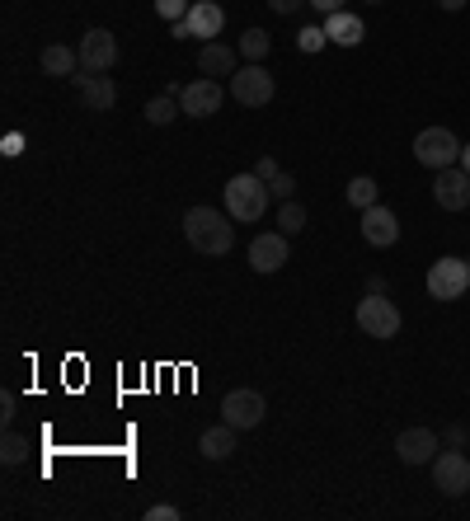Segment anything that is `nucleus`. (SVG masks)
<instances>
[{
    "instance_id": "f257e3e1",
    "label": "nucleus",
    "mask_w": 470,
    "mask_h": 521,
    "mask_svg": "<svg viewBox=\"0 0 470 521\" xmlns=\"http://www.w3.org/2000/svg\"><path fill=\"white\" fill-rule=\"evenodd\" d=\"M184 240L198 254H231L235 245V226H231V212H217V207H188L184 212Z\"/></svg>"
},
{
    "instance_id": "f03ea898",
    "label": "nucleus",
    "mask_w": 470,
    "mask_h": 521,
    "mask_svg": "<svg viewBox=\"0 0 470 521\" xmlns=\"http://www.w3.org/2000/svg\"><path fill=\"white\" fill-rule=\"evenodd\" d=\"M221 202H226L231 221H240V226H254V221L268 212L273 193H268V184L259 179V174H235L231 184L221 188Z\"/></svg>"
},
{
    "instance_id": "7ed1b4c3",
    "label": "nucleus",
    "mask_w": 470,
    "mask_h": 521,
    "mask_svg": "<svg viewBox=\"0 0 470 521\" xmlns=\"http://www.w3.org/2000/svg\"><path fill=\"white\" fill-rule=\"evenodd\" d=\"M400 324H405V315H400V306H395L391 296L367 292L358 301V329L367 338H395L400 334Z\"/></svg>"
},
{
    "instance_id": "20e7f679",
    "label": "nucleus",
    "mask_w": 470,
    "mask_h": 521,
    "mask_svg": "<svg viewBox=\"0 0 470 521\" xmlns=\"http://www.w3.org/2000/svg\"><path fill=\"white\" fill-rule=\"evenodd\" d=\"M414 160L428 169H452L461 165V141H456L452 127H423L414 137Z\"/></svg>"
},
{
    "instance_id": "39448f33",
    "label": "nucleus",
    "mask_w": 470,
    "mask_h": 521,
    "mask_svg": "<svg viewBox=\"0 0 470 521\" xmlns=\"http://www.w3.org/2000/svg\"><path fill=\"white\" fill-rule=\"evenodd\" d=\"M466 292H470V263L442 254V259L428 268V296H433V301H456V296H466Z\"/></svg>"
},
{
    "instance_id": "423d86ee",
    "label": "nucleus",
    "mask_w": 470,
    "mask_h": 521,
    "mask_svg": "<svg viewBox=\"0 0 470 521\" xmlns=\"http://www.w3.org/2000/svg\"><path fill=\"white\" fill-rule=\"evenodd\" d=\"M278 94V85H273V76L264 71V62H250V66H240L231 76V99L235 104H245V108H264L268 99Z\"/></svg>"
},
{
    "instance_id": "0eeeda50",
    "label": "nucleus",
    "mask_w": 470,
    "mask_h": 521,
    "mask_svg": "<svg viewBox=\"0 0 470 521\" xmlns=\"http://www.w3.org/2000/svg\"><path fill=\"white\" fill-rule=\"evenodd\" d=\"M264 414H268V399L259 395V390H245V385L221 399V418H226L231 428H240V432L259 428V423H264Z\"/></svg>"
},
{
    "instance_id": "6e6552de",
    "label": "nucleus",
    "mask_w": 470,
    "mask_h": 521,
    "mask_svg": "<svg viewBox=\"0 0 470 521\" xmlns=\"http://www.w3.org/2000/svg\"><path fill=\"white\" fill-rule=\"evenodd\" d=\"M113 66H118V38H113L109 29H90L80 38V71L109 76Z\"/></svg>"
},
{
    "instance_id": "1a4fd4ad",
    "label": "nucleus",
    "mask_w": 470,
    "mask_h": 521,
    "mask_svg": "<svg viewBox=\"0 0 470 521\" xmlns=\"http://www.w3.org/2000/svg\"><path fill=\"white\" fill-rule=\"evenodd\" d=\"M433 484H438L447 498H461V493H470V456L466 451H438L433 456Z\"/></svg>"
},
{
    "instance_id": "9d476101",
    "label": "nucleus",
    "mask_w": 470,
    "mask_h": 521,
    "mask_svg": "<svg viewBox=\"0 0 470 521\" xmlns=\"http://www.w3.org/2000/svg\"><path fill=\"white\" fill-rule=\"evenodd\" d=\"M174 99L184 104L188 118H212V113H221V99H226V90H221V80L203 76V80H188L184 90H174Z\"/></svg>"
},
{
    "instance_id": "9b49d317",
    "label": "nucleus",
    "mask_w": 470,
    "mask_h": 521,
    "mask_svg": "<svg viewBox=\"0 0 470 521\" xmlns=\"http://www.w3.org/2000/svg\"><path fill=\"white\" fill-rule=\"evenodd\" d=\"M433 198H438L442 212H466L470 207V174L461 165L438 169V179H433Z\"/></svg>"
},
{
    "instance_id": "f8f14e48",
    "label": "nucleus",
    "mask_w": 470,
    "mask_h": 521,
    "mask_svg": "<svg viewBox=\"0 0 470 521\" xmlns=\"http://www.w3.org/2000/svg\"><path fill=\"white\" fill-rule=\"evenodd\" d=\"M71 90H76V99L85 108H94V113H109L113 104H118V85H113L109 76H90V71H76L71 76Z\"/></svg>"
},
{
    "instance_id": "ddd939ff",
    "label": "nucleus",
    "mask_w": 470,
    "mask_h": 521,
    "mask_svg": "<svg viewBox=\"0 0 470 521\" xmlns=\"http://www.w3.org/2000/svg\"><path fill=\"white\" fill-rule=\"evenodd\" d=\"M362 240L372 249H391L395 240H400V216H395L391 207H381V202L367 207V212H362Z\"/></svg>"
},
{
    "instance_id": "4468645a",
    "label": "nucleus",
    "mask_w": 470,
    "mask_h": 521,
    "mask_svg": "<svg viewBox=\"0 0 470 521\" xmlns=\"http://www.w3.org/2000/svg\"><path fill=\"white\" fill-rule=\"evenodd\" d=\"M395 456L405 460V465H433L438 456V432L433 428H405L395 437Z\"/></svg>"
},
{
    "instance_id": "2eb2a0df",
    "label": "nucleus",
    "mask_w": 470,
    "mask_h": 521,
    "mask_svg": "<svg viewBox=\"0 0 470 521\" xmlns=\"http://www.w3.org/2000/svg\"><path fill=\"white\" fill-rule=\"evenodd\" d=\"M282 263H287V235H282V230L254 235V245H250V268L254 273H278Z\"/></svg>"
},
{
    "instance_id": "dca6fc26",
    "label": "nucleus",
    "mask_w": 470,
    "mask_h": 521,
    "mask_svg": "<svg viewBox=\"0 0 470 521\" xmlns=\"http://www.w3.org/2000/svg\"><path fill=\"white\" fill-rule=\"evenodd\" d=\"M188 33L193 38H203V43H217L221 29H226V10H221L217 0H193V10H188Z\"/></svg>"
},
{
    "instance_id": "f3484780",
    "label": "nucleus",
    "mask_w": 470,
    "mask_h": 521,
    "mask_svg": "<svg viewBox=\"0 0 470 521\" xmlns=\"http://www.w3.org/2000/svg\"><path fill=\"white\" fill-rule=\"evenodd\" d=\"M325 38L334 47H358L367 38V24L353 10H334V15H325Z\"/></svg>"
},
{
    "instance_id": "a211bd4d",
    "label": "nucleus",
    "mask_w": 470,
    "mask_h": 521,
    "mask_svg": "<svg viewBox=\"0 0 470 521\" xmlns=\"http://www.w3.org/2000/svg\"><path fill=\"white\" fill-rule=\"evenodd\" d=\"M198 71H203V76H212V80L235 76V71H240V66H235V47H226V43H203V52H198Z\"/></svg>"
},
{
    "instance_id": "6ab92c4d",
    "label": "nucleus",
    "mask_w": 470,
    "mask_h": 521,
    "mask_svg": "<svg viewBox=\"0 0 470 521\" xmlns=\"http://www.w3.org/2000/svg\"><path fill=\"white\" fill-rule=\"evenodd\" d=\"M43 71L47 76H57V80H71L80 71V47H66V43H52V47H43Z\"/></svg>"
},
{
    "instance_id": "aec40b11",
    "label": "nucleus",
    "mask_w": 470,
    "mask_h": 521,
    "mask_svg": "<svg viewBox=\"0 0 470 521\" xmlns=\"http://www.w3.org/2000/svg\"><path fill=\"white\" fill-rule=\"evenodd\" d=\"M235 432H240V428H231V423L221 418L217 428H207L203 437H198V451H203L207 460H226L235 451Z\"/></svg>"
},
{
    "instance_id": "412c9836",
    "label": "nucleus",
    "mask_w": 470,
    "mask_h": 521,
    "mask_svg": "<svg viewBox=\"0 0 470 521\" xmlns=\"http://www.w3.org/2000/svg\"><path fill=\"white\" fill-rule=\"evenodd\" d=\"M141 113H146V123H151V127H165V123H174V118L184 113V104H179L174 94H156V99L141 108Z\"/></svg>"
},
{
    "instance_id": "4be33fe9",
    "label": "nucleus",
    "mask_w": 470,
    "mask_h": 521,
    "mask_svg": "<svg viewBox=\"0 0 470 521\" xmlns=\"http://www.w3.org/2000/svg\"><path fill=\"white\" fill-rule=\"evenodd\" d=\"M268 52H273V38H268L264 29H245V33H240V57H245V62H264Z\"/></svg>"
},
{
    "instance_id": "5701e85b",
    "label": "nucleus",
    "mask_w": 470,
    "mask_h": 521,
    "mask_svg": "<svg viewBox=\"0 0 470 521\" xmlns=\"http://www.w3.org/2000/svg\"><path fill=\"white\" fill-rule=\"evenodd\" d=\"M376 193H381V188H376V179H372V174H358V179L348 184V202H353L358 212H367V207H376Z\"/></svg>"
},
{
    "instance_id": "b1692460",
    "label": "nucleus",
    "mask_w": 470,
    "mask_h": 521,
    "mask_svg": "<svg viewBox=\"0 0 470 521\" xmlns=\"http://www.w3.org/2000/svg\"><path fill=\"white\" fill-rule=\"evenodd\" d=\"M278 230L282 235H301V230H306V207H301V202H282L278 207Z\"/></svg>"
},
{
    "instance_id": "393cba45",
    "label": "nucleus",
    "mask_w": 470,
    "mask_h": 521,
    "mask_svg": "<svg viewBox=\"0 0 470 521\" xmlns=\"http://www.w3.org/2000/svg\"><path fill=\"white\" fill-rule=\"evenodd\" d=\"M0 460H5V465H24V460H29V437L5 432V442H0Z\"/></svg>"
},
{
    "instance_id": "a878e982",
    "label": "nucleus",
    "mask_w": 470,
    "mask_h": 521,
    "mask_svg": "<svg viewBox=\"0 0 470 521\" xmlns=\"http://www.w3.org/2000/svg\"><path fill=\"white\" fill-rule=\"evenodd\" d=\"M188 10H193V0H156V15H160V19H170V24L188 19Z\"/></svg>"
},
{
    "instance_id": "bb28decb",
    "label": "nucleus",
    "mask_w": 470,
    "mask_h": 521,
    "mask_svg": "<svg viewBox=\"0 0 470 521\" xmlns=\"http://www.w3.org/2000/svg\"><path fill=\"white\" fill-rule=\"evenodd\" d=\"M325 43H329V38H325V24H320V29H315V24H306V29L297 33V47H301V52H320Z\"/></svg>"
},
{
    "instance_id": "cd10ccee",
    "label": "nucleus",
    "mask_w": 470,
    "mask_h": 521,
    "mask_svg": "<svg viewBox=\"0 0 470 521\" xmlns=\"http://www.w3.org/2000/svg\"><path fill=\"white\" fill-rule=\"evenodd\" d=\"M292 188H297V179H292V174H287V169H282L278 179H273V184H268V193H273V202H287V198H292Z\"/></svg>"
},
{
    "instance_id": "c85d7f7f",
    "label": "nucleus",
    "mask_w": 470,
    "mask_h": 521,
    "mask_svg": "<svg viewBox=\"0 0 470 521\" xmlns=\"http://www.w3.org/2000/svg\"><path fill=\"white\" fill-rule=\"evenodd\" d=\"M254 174H259L264 184H273V179H278V174H282V165H278V160H273V155H264V160L254 165Z\"/></svg>"
},
{
    "instance_id": "c756f323",
    "label": "nucleus",
    "mask_w": 470,
    "mask_h": 521,
    "mask_svg": "<svg viewBox=\"0 0 470 521\" xmlns=\"http://www.w3.org/2000/svg\"><path fill=\"white\" fill-rule=\"evenodd\" d=\"M301 5H311V0H268V10H273V15H287V19L297 15Z\"/></svg>"
},
{
    "instance_id": "7c9ffc66",
    "label": "nucleus",
    "mask_w": 470,
    "mask_h": 521,
    "mask_svg": "<svg viewBox=\"0 0 470 521\" xmlns=\"http://www.w3.org/2000/svg\"><path fill=\"white\" fill-rule=\"evenodd\" d=\"M146 521H179V507H170V503L146 507Z\"/></svg>"
},
{
    "instance_id": "2f4dec72",
    "label": "nucleus",
    "mask_w": 470,
    "mask_h": 521,
    "mask_svg": "<svg viewBox=\"0 0 470 521\" xmlns=\"http://www.w3.org/2000/svg\"><path fill=\"white\" fill-rule=\"evenodd\" d=\"M15 409H19V399L5 390V395H0V418H5V423H15Z\"/></svg>"
},
{
    "instance_id": "473e14b6",
    "label": "nucleus",
    "mask_w": 470,
    "mask_h": 521,
    "mask_svg": "<svg viewBox=\"0 0 470 521\" xmlns=\"http://www.w3.org/2000/svg\"><path fill=\"white\" fill-rule=\"evenodd\" d=\"M320 15H334V10H348V0H311Z\"/></svg>"
},
{
    "instance_id": "72a5a7b5",
    "label": "nucleus",
    "mask_w": 470,
    "mask_h": 521,
    "mask_svg": "<svg viewBox=\"0 0 470 521\" xmlns=\"http://www.w3.org/2000/svg\"><path fill=\"white\" fill-rule=\"evenodd\" d=\"M447 446H456V451L466 446V428H461V423H452V428H447Z\"/></svg>"
},
{
    "instance_id": "f704fd0d",
    "label": "nucleus",
    "mask_w": 470,
    "mask_h": 521,
    "mask_svg": "<svg viewBox=\"0 0 470 521\" xmlns=\"http://www.w3.org/2000/svg\"><path fill=\"white\" fill-rule=\"evenodd\" d=\"M170 38H179V43H184V38H193V33H188V24H184V19H179V24H170Z\"/></svg>"
},
{
    "instance_id": "c9c22d12",
    "label": "nucleus",
    "mask_w": 470,
    "mask_h": 521,
    "mask_svg": "<svg viewBox=\"0 0 470 521\" xmlns=\"http://www.w3.org/2000/svg\"><path fill=\"white\" fill-rule=\"evenodd\" d=\"M438 10H447V15H456V10H466V0H438Z\"/></svg>"
},
{
    "instance_id": "e433bc0d",
    "label": "nucleus",
    "mask_w": 470,
    "mask_h": 521,
    "mask_svg": "<svg viewBox=\"0 0 470 521\" xmlns=\"http://www.w3.org/2000/svg\"><path fill=\"white\" fill-rule=\"evenodd\" d=\"M461 169L470 174V146H461Z\"/></svg>"
},
{
    "instance_id": "4c0bfd02",
    "label": "nucleus",
    "mask_w": 470,
    "mask_h": 521,
    "mask_svg": "<svg viewBox=\"0 0 470 521\" xmlns=\"http://www.w3.org/2000/svg\"><path fill=\"white\" fill-rule=\"evenodd\" d=\"M367 5H381V0H367Z\"/></svg>"
},
{
    "instance_id": "58836bf2",
    "label": "nucleus",
    "mask_w": 470,
    "mask_h": 521,
    "mask_svg": "<svg viewBox=\"0 0 470 521\" xmlns=\"http://www.w3.org/2000/svg\"><path fill=\"white\" fill-rule=\"evenodd\" d=\"M466 263H470V259H466Z\"/></svg>"
}]
</instances>
